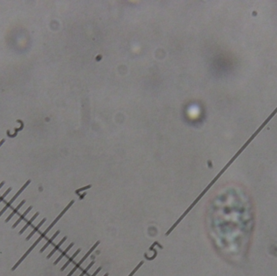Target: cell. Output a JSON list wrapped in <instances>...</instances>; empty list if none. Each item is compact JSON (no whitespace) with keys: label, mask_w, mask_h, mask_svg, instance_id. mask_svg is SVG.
<instances>
[{"label":"cell","mask_w":277,"mask_h":276,"mask_svg":"<svg viewBox=\"0 0 277 276\" xmlns=\"http://www.w3.org/2000/svg\"><path fill=\"white\" fill-rule=\"evenodd\" d=\"M12 187H9L8 189H7V190H6V191H5L4 193H3V195H2V196L0 197V203H1V202H2L3 201V200H4L5 198L7 197V195H8V194H9V193L11 192V191H12Z\"/></svg>","instance_id":"cell-14"},{"label":"cell","mask_w":277,"mask_h":276,"mask_svg":"<svg viewBox=\"0 0 277 276\" xmlns=\"http://www.w3.org/2000/svg\"><path fill=\"white\" fill-rule=\"evenodd\" d=\"M66 236H64V237L63 238V239H62V240H61V241H60V242H59V244H57V245H55V248H54V249H53L52 251L50 252V254H48V256H47V258H48V259H49V258H51V257H52V256L54 255V254H55V252L57 251L58 249H59V248H60V246H61L62 244H63V243L65 242V241H66Z\"/></svg>","instance_id":"cell-11"},{"label":"cell","mask_w":277,"mask_h":276,"mask_svg":"<svg viewBox=\"0 0 277 276\" xmlns=\"http://www.w3.org/2000/svg\"><path fill=\"white\" fill-rule=\"evenodd\" d=\"M4 184H5V181H2V182H1V183H0V190H1V189H2V186H4Z\"/></svg>","instance_id":"cell-18"},{"label":"cell","mask_w":277,"mask_h":276,"mask_svg":"<svg viewBox=\"0 0 277 276\" xmlns=\"http://www.w3.org/2000/svg\"><path fill=\"white\" fill-rule=\"evenodd\" d=\"M32 206H28V207L27 209H26V210H25V212L23 213V214H22V215H21V217L19 218L18 220H16V223H15V224H13V225H12V229H16V226H18L19 224H21V221H22V220H24L25 219V217H26V215H28V213H29V211L31 210H32Z\"/></svg>","instance_id":"cell-6"},{"label":"cell","mask_w":277,"mask_h":276,"mask_svg":"<svg viewBox=\"0 0 277 276\" xmlns=\"http://www.w3.org/2000/svg\"><path fill=\"white\" fill-rule=\"evenodd\" d=\"M38 215H39V212L35 213L34 215H33V216H32V217L31 218V219H30V220L27 222V224H25V226L23 227V229H21V231H20V233H19V235H22V234H23V233H25V230H27L28 228V227H29L30 225H32V222H33L35 220H36V218L37 217Z\"/></svg>","instance_id":"cell-7"},{"label":"cell","mask_w":277,"mask_h":276,"mask_svg":"<svg viewBox=\"0 0 277 276\" xmlns=\"http://www.w3.org/2000/svg\"><path fill=\"white\" fill-rule=\"evenodd\" d=\"M101 270V267H98L97 269V270H96V271L94 272V273H93V274H92L91 276H97V275L98 273H99V272H100Z\"/></svg>","instance_id":"cell-16"},{"label":"cell","mask_w":277,"mask_h":276,"mask_svg":"<svg viewBox=\"0 0 277 276\" xmlns=\"http://www.w3.org/2000/svg\"><path fill=\"white\" fill-rule=\"evenodd\" d=\"M74 202H75V201H74V200H71V201H70V202H69V203H68V205H67V206H66V207H65V208H64V210H62V212L60 213V214H59V215H58V217H56V219H55V220H54V221H53L52 223H51V224H50V226L48 227L47 229H46V230H45V231L43 232V233H41V234H42V235H44V236H46L47 235V233H49V232H50V230H51V229H53V227L55 226V224H57V223H58V221H59V220H60V219H61L62 217H63V215L64 214H65V213H66V211H67V210H68V209L70 208V206H72L73 204H74Z\"/></svg>","instance_id":"cell-2"},{"label":"cell","mask_w":277,"mask_h":276,"mask_svg":"<svg viewBox=\"0 0 277 276\" xmlns=\"http://www.w3.org/2000/svg\"><path fill=\"white\" fill-rule=\"evenodd\" d=\"M25 202H25V200H22V201H21V202H20V203H19L18 205H17V206H16V208H15L13 210H12V212L11 213V214H10L9 215H8V217H7V219L5 220V222H6V223H8V222L10 221V220H11V219H12V217H14L16 214H17V213H18V211L20 210V209H21V207H22V206H23V205L25 203Z\"/></svg>","instance_id":"cell-5"},{"label":"cell","mask_w":277,"mask_h":276,"mask_svg":"<svg viewBox=\"0 0 277 276\" xmlns=\"http://www.w3.org/2000/svg\"><path fill=\"white\" fill-rule=\"evenodd\" d=\"M4 142H5V139H4V138H3V139H2V140L0 141V147H1V146H2V145L3 144V143H4Z\"/></svg>","instance_id":"cell-19"},{"label":"cell","mask_w":277,"mask_h":276,"mask_svg":"<svg viewBox=\"0 0 277 276\" xmlns=\"http://www.w3.org/2000/svg\"><path fill=\"white\" fill-rule=\"evenodd\" d=\"M59 233H60V231H59V230H58V231L56 232V233H55V234H54V235H53L52 236H51V237H50V239H49V240H48V241L46 243V244H45V245H44V246L42 247V248H41V250H40V253H43V252L45 251V250H46V249H47V247L49 246V245H50V244H51V243H52L53 241H54V240H55V238L57 237L58 235H59Z\"/></svg>","instance_id":"cell-9"},{"label":"cell","mask_w":277,"mask_h":276,"mask_svg":"<svg viewBox=\"0 0 277 276\" xmlns=\"http://www.w3.org/2000/svg\"><path fill=\"white\" fill-rule=\"evenodd\" d=\"M80 251H81V249H77V250H76V251H75V254H73V255H72V256H71V257H70V258H69V259H68V261H67V262H66V263H65V264H64V265H63V267H62V268H61V271H63L64 270L66 269V267H68V266H69V264H70V263H71V262H72V261H73V260H74V258H75V257H76V256H77V255H78V254H80Z\"/></svg>","instance_id":"cell-12"},{"label":"cell","mask_w":277,"mask_h":276,"mask_svg":"<svg viewBox=\"0 0 277 276\" xmlns=\"http://www.w3.org/2000/svg\"><path fill=\"white\" fill-rule=\"evenodd\" d=\"M143 261H142V262H140V263H138V265H137L136 266V267H135V268L134 270H132V272H131V273H130V274L128 276H133L135 274V272L137 271V270H138V269H139V268H140V267L142 265H143Z\"/></svg>","instance_id":"cell-15"},{"label":"cell","mask_w":277,"mask_h":276,"mask_svg":"<svg viewBox=\"0 0 277 276\" xmlns=\"http://www.w3.org/2000/svg\"><path fill=\"white\" fill-rule=\"evenodd\" d=\"M90 187H91V186H87V187H84V188H81V189H80V190H76V191H75V193H76V194H78V193L80 192V191H83V190H84L85 189H89V188H90Z\"/></svg>","instance_id":"cell-17"},{"label":"cell","mask_w":277,"mask_h":276,"mask_svg":"<svg viewBox=\"0 0 277 276\" xmlns=\"http://www.w3.org/2000/svg\"><path fill=\"white\" fill-rule=\"evenodd\" d=\"M31 183V180H28L27 181H26V182H25V185H24L23 186H22V187L21 188V189H20V190H19V191L17 193H16V195H14L13 197L12 198L10 199V201L8 202H7V204H6V205H5L4 206V207H3V208L4 209H6V210H7V209L9 208L10 206H12V204H13V202L15 201H16V198H17L19 197V196H20V195H21V194L22 192H23L24 190H25V189H26V188H27V186H28V185H29V184Z\"/></svg>","instance_id":"cell-4"},{"label":"cell","mask_w":277,"mask_h":276,"mask_svg":"<svg viewBox=\"0 0 277 276\" xmlns=\"http://www.w3.org/2000/svg\"><path fill=\"white\" fill-rule=\"evenodd\" d=\"M44 237H45V236L42 235V234H41V236H39L38 239H37V240H36V241H35V242L32 244V246L30 247L29 249H28L27 251L25 252V254H24V255L22 256V257H21V259H20V260H19L18 262H17V263H16V265H15L13 267H12V271H13V270H16V268H17V267H19V265H20V264H21V263H22V262H23L24 260H25V258H27V256L28 255V254H29L30 253H31V252H32V250H33V249H34L35 247H36V245H37V244H39V243L41 242V240H42V239H43Z\"/></svg>","instance_id":"cell-3"},{"label":"cell","mask_w":277,"mask_h":276,"mask_svg":"<svg viewBox=\"0 0 277 276\" xmlns=\"http://www.w3.org/2000/svg\"><path fill=\"white\" fill-rule=\"evenodd\" d=\"M73 246H74V243H73V242H72V243H70V244L68 245V247H67V248H66V249H65V250H64V251L63 252V253H62L61 255L59 256V258H58L57 259H56V261H55V263H54V265H57L58 263H59V262H60V261H61L62 258H63L64 256H65L66 254H67V252H68L69 250H70V249H71V248H72Z\"/></svg>","instance_id":"cell-10"},{"label":"cell","mask_w":277,"mask_h":276,"mask_svg":"<svg viewBox=\"0 0 277 276\" xmlns=\"http://www.w3.org/2000/svg\"><path fill=\"white\" fill-rule=\"evenodd\" d=\"M100 244V240H98V241H97V242H96L95 244H93V246L92 247L91 249H89V251H88V253H87V254H85V255H84V257H83V258H82L81 260H80V262H79V263H78L77 264H76V265L75 266V267H74V268H73V269L71 270H70V273H69V274H67L66 276H71V275H72V274H74V273H75V272L76 271V270H77L79 269V268H80V266H81L82 264H83V263H84V261L86 260L87 258H89V255H90V254H91L92 253H93V252L94 251V250H95V249L97 248V247L98 246V244Z\"/></svg>","instance_id":"cell-1"},{"label":"cell","mask_w":277,"mask_h":276,"mask_svg":"<svg viewBox=\"0 0 277 276\" xmlns=\"http://www.w3.org/2000/svg\"><path fill=\"white\" fill-rule=\"evenodd\" d=\"M108 275H109V274H108V273H106V274H104V276H108Z\"/></svg>","instance_id":"cell-20"},{"label":"cell","mask_w":277,"mask_h":276,"mask_svg":"<svg viewBox=\"0 0 277 276\" xmlns=\"http://www.w3.org/2000/svg\"><path fill=\"white\" fill-rule=\"evenodd\" d=\"M46 218H44L43 220H41V221L40 222V223H39V224H37V225H36V227H35L34 229H33V230H32V231L31 232V233H30L29 235L28 236L27 238H26V240H29L30 239H31V238H32V236H34L35 233H36V232L38 231L39 229H40V228H41V227L42 226V224H43L44 223H45V222H46Z\"/></svg>","instance_id":"cell-8"},{"label":"cell","mask_w":277,"mask_h":276,"mask_svg":"<svg viewBox=\"0 0 277 276\" xmlns=\"http://www.w3.org/2000/svg\"><path fill=\"white\" fill-rule=\"evenodd\" d=\"M94 263H95V261H92L91 263H89V265L88 266V267H87L86 268H85V269H84V270H83V271H82V273H81V274H80L79 276H84V275H85V274H86L87 272L89 271V270L91 269V267H93V265H94Z\"/></svg>","instance_id":"cell-13"}]
</instances>
